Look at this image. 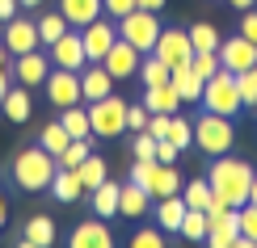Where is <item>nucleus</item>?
I'll return each mask as SVG.
<instances>
[{
  "label": "nucleus",
  "mask_w": 257,
  "mask_h": 248,
  "mask_svg": "<svg viewBox=\"0 0 257 248\" xmlns=\"http://www.w3.org/2000/svg\"><path fill=\"white\" fill-rule=\"evenodd\" d=\"M249 185H253V164L249 160H236V156H215L211 164V189L219 198H228V206H244L249 202Z\"/></svg>",
  "instance_id": "f257e3e1"
},
{
  "label": "nucleus",
  "mask_w": 257,
  "mask_h": 248,
  "mask_svg": "<svg viewBox=\"0 0 257 248\" xmlns=\"http://www.w3.org/2000/svg\"><path fill=\"white\" fill-rule=\"evenodd\" d=\"M59 160L51 152H42V147H26L17 160H13V185L26 189V193H42L51 185V177H55Z\"/></svg>",
  "instance_id": "f03ea898"
},
{
  "label": "nucleus",
  "mask_w": 257,
  "mask_h": 248,
  "mask_svg": "<svg viewBox=\"0 0 257 248\" xmlns=\"http://www.w3.org/2000/svg\"><path fill=\"white\" fill-rule=\"evenodd\" d=\"M198 105H202L207 114L236 118V114L244 110V101H240V89H236V72L219 68L215 76H207V80H202V97H198Z\"/></svg>",
  "instance_id": "7ed1b4c3"
},
{
  "label": "nucleus",
  "mask_w": 257,
  "mask_h": 248,
  "mask_svg": "<svg viewBox=\"0 0 257 248\" xmlns=\"http://www.w3.org/2000/svg\"><path fill=\"white\" fill-rule=\"evenodd\" d=\"M194 143H198L211 160L223 156V152H232V143H236V126H232V118L202 110V118L194 122Z\"/></svg>",
  "instance_id": "20e7f679"
},
{
  "label": "nucleus",
  "mask_w": 257,
  "mask_h": 248,
  "mask_svg": "<svg viewBox=\"0 0 257 248\" xmlns=\"http://www.w3.org/2000/svg\"><path fill=\"white\" fill-rule=\"evenodd\" d=\"M114 26H118V38H126V42H131V47L139 51V55H148V51L156 47L160 30H165V26H160V17L152 13V9H131V13L118 17Z\"/></svg>",
  "instance_id": "39448f33"
},
{
  "label": "nucleus",
  "mask_w": 257,
  "mask_h": 248,
  "mask_svg": "<svg viewBox=\"0 0 257 248\" xmlns=\"http://www.w3.org/2000/svg\"><path fill=\"white\" fill-rule=\"evenodd\" d=\"M89 126H93V135H101V139L122 135L126 131V101L118 93L101 97V101H89Z\"/></svg>",
  "instance_id": "423d86ee"
},
{
  "label": "nucleus",
  "mask_w": 257,
  "mask_h": 248,
  "mask_svg": "<svg viewBox=\"0 0 257 248\" xmlns=\"http://www.w3.org/2000/svg\"><path fill=\"white\" fill-rule=\"evenodd\" d=\"M80 42H84V55H89V63H101L105 51L118 42V26H114V17H93L89 26H80Z\"/></svg>",
  "instance_id": "0eeeda50"
},
{
  "label": "nucleus",
  "mask_w": 257,
  "mask_h": 248,
  "mask_svg": "<svg viewBox=\"0 0 257 248\" xmlns=\"http://www.w3.org/2000/svg\"><path fill=\"white\" fill-rule=\"evenodd\" d=\"M42 89H47V101L59 105V110L84 101V93H80V72H68V68H51L47 80H42Z\"/></svg>",
  "instance_id": "6e6552de"
},
{
  "label": "nucleus",
  "mask_w": 257,
  "mask_h": 248,
  "mask_svg": "<svg viewBox=\"0 0 257 248\" xmlns=\"http://www.w3.org/2000/svg\"><path fill=\"white\" fill-rule=\"evenodd\" d=\"M47 59L51 68H68V72H80L84 63H89V55H84V42H80V30H63V34L47 47Z\"/></svg>",
  "instance_id": "1a4fd4ad"
},
{
  "label": "nucleus",
  "mask_w": 257,
  "mask_h": 248,
  "mask_svg": "<svg viewBox=\"0 0 257 248\" xmlns=\"http://www.w3.org/2000/svg\"><path fill=\"white\" fill-rule=\"evenodd\" d=\"M0 42H5L9 55H26V51H38V21L30 17H9L5 21V34H0Z\"/></svg>",
  "instance_id": "9d476101"
},
{
  "label": "nucleus",
  "mask_w": 257,
  "mask_h": 248,
  "mask_svg": "<svg viewBox=\"0 0 257 248\" xmlns=\"http://www.w3.org/2000/svg\"><path fill=\"white\" fill-rule=\"evenodd\" d=\"M152 55H156V59H165L169 68H177V63H190V59H194L190 34H186V30H160V38H156Z\"/></svg>",
  "instance_id": "9b49d317"
},
{
  "label": "nucleus",
  "mask_w": 257,
  "mask_h": 248,
  "mask_svg": "<svg viewBox=\"0 0 257 248\" xmlns=\"http://www.w3.org/2000/svg\"><path fill=\"white\" fill-rule=\"evenodd\" d=\"M240 240V206H228L223 214L207 219V244L211 248H236Z\"/></svg>",
  "instance_id": "f8f14e48"
},
{
  "label": "nucleus",
  "mask_w": 257,
  "mask_h": 248,
  "mask_svg": "<svg viewBox=\"0 0 257 248\" xmlns=\"http://www.w3.org/2000/svg\"><path fill=\"white\" fill-rule=\"evenodd\" d=\"M139 59H144V55H139V51L131 47V42H126V38H118V42H114L110 51H105V59H101V68L110 72L114 80H131L135 72H139Z\"/></svg>",
  "instance_id": "ddd939ff"
},
{
  "label": "nucleus",
  "mask_w": 257,
  "mask_h": 248,
  "mask_svg": "<svg viewBox=\"0 0 257 248\" xmlns=\"http://www.w3.org/2000/svg\"><path fill=\"white\" fill-rule=\"evenodd\" d=\"M253 63H257V47H253L244 34L219 42V68H228V72H249Z\"/></svg>",
  "instance_id": "4468645a"
},
{
  "label": "nucleus",
  "mask_w": 257,
  "mask_h": 248,
  "mask_svg": "<svg viewBox=\"0 0 257 248\" xmlns=\"http://www.w3.org/2000/svg\"><path fill=\"white\" fill-rule=\"evenodd\" d=\"M13 80L17 84H26V89H38L42 80H47V72H51V59L42 55V51H26V55H13Z\"/></svg>",
  "instance_id": "2eb2a0df"
},
{
  "label": "nucleus",
  "mask_w": 257,
  "mask_h": 248,
  "mask_svg": "<svg viewBox=\"0 0 257 248\" xmlns=\"http://www.w3.org/2000/svg\"><path fill=\"white\" fill-rule=\"evenodd\" d=\"M114 84H118V80H114L101 63H84V68H80V93H84V101H101V97H110Z\"/></svg>",
  "instance_id": "dca6fc26"
},
{
  "label": "nucleus",
  "mask_w": 257,
  "mask_h": 248,
  "mask_svg": "<svg viewBox=\"0 0 257 248\" xmlns=\"http://www.w3.org/2000/svg\"><path fill=\"white\" fill-rule=\"evenodd\" d=\"M0 114H5L9 122H30L34 101H30V89H26V84H9L5 101H0Z\"/></svg>",
  "instance_id": "f3484780"
},
{
  "label": "nucleus",
  "mask_w": 257,
  "mask_h": 248,
  "mask_svg": "<svg viewBox=\"0 0 257 248\" xmlns=\"http://www.w3.org/2000/svg\"><path fill=\"white\" fill-rule=\"evenodd\" d=\"M72 248H114V235L110 227H105L101 219H89V223H80L76 231H72Z\"/></svg>",
  "instance_id": "a211bd4d"
},
{
  "label": "nucleus",
  "mask_w": 257,
  "mask_h": 248,
  "mask_svg": "<svg viewBox=\"0 0 257 248\" xmlns=\"http://www.w3.org/2000/svg\"><path fill=\"white\" fill-rule=\"evenodd\" d=\"M177 89H173V80H165V84H144V105H148V114H177Z\"/></svg>",
  "instance_id": "6ab92c4d"
},
{
  "label": "nucleus",
  "mask_w": 257,
  "mask_h": 248,
  "mask_svg": "<svg viewBox=\"0 0 257 248\" xmlns=\"http://www.w3.org/2000/svg\"><path fill=\"white\" fill-rule=\"evenodd\" d=\"M148 202H152V193H148L144 185H135V181L118 189V214H122V219H144Z\"/></svg>",
  "instance_id": "aec40b11"
},
{
  "label": "nucleus",
  "mask_w": 257,
  "mask_h": 248,
  "mask_svg": "<svg viewBox=\"0 0 257 248\" xmlns=\"http://www.w3.org/2000/svg\"><path fill=\"white\" fill-rule=\"evenodd\" d=\"M169 80H173V89H177L181 101H198L202 97V76L190 68V63H177V68L169 72Z\"/></svg>",
  "instance_id": "412c9836"
},
{
  "label": "nucleus",
  "mask_w": 257,
  "mask_h": 248,
  "mask_svg": "<svg viewBox=\"0 0 257 248\" xmlns=\"http://www.w3.org/2000/svg\"><path fill=\"white\" fill-rule=\"evenodd\" d=\"M59 13L68 17V26H89L93 17H101L105 9H101V0H59Z\"/></svg>",
  "instance_id": "4be33fe9"
},
{
  "label": "nucleus",
  "mask_w": 257,
  "mask_h": 248,
  "mask_svg": "<svg viewBox=\"0 0 257 248\" xmlns=\"http://www.w3.org/2000/svg\"><path fill=\"white\" fill-rule=\"evenodd\" d=\"M21 244H26V248H47V244H55V219L34 214V219L26 223V231H21Z\"/></svg>",
  "instance_id": "5701e85b"
},
{
  "label": "nucleus",
  "mask_w": 257,
  "mask_h": 248,
  "mask_svg": "<svg viewBox=\"0 0 257 248\" xmlns=\"http://www.w3.org/2000/svg\"><path fill=\"white\" fill-rule=\"evenodd\" d=\"M186 202H181V193H173V198H156V223L160 231H177L181 219H186Z\"/></svg>",
  "instance_id": "b1692460"
},
{
  "label": "nucleus",
  "mask_w": 257,
  "mask_h": 248,
  "mask_svg": "<svg viewBox=\"0 0 257 248\" xmlns=\"http://www.w3.org/2000/svg\"><path fill=\"white\" fill-rule=\"evenodd\" d=\"M51 198H55V202H76L80 198V177H76V168H55V177H51Z\"/></svg>",
  "instance_id": "393cba45"
},
{
  "label": "nucleus",
  "mask_w": 257,
  "mask_h": 248,
  "mask_svg": "<svg viewBox=\"0 0 257 248\" xmlns=\"http://www.w3.org/2000/svg\"><path fill=\"white\" fill-rule=\"evenodd\" d=\"M76 177H80V189H84V193H93L101 181H110V168H105V160H101V156H93V152H89V156L76 164Z\"/></svg>",
  "instance_id": "a878e982"
},
{
  "label": "nucleus",
  "mask_w": 257,
  "mask_h": 248,
  "mask_svg": "<svg viewBox=\"0 0 257 248\" xmlns=\"http://www.w3.org/2000/svg\"><path fill=\"white\" fill-rule=\"evenodd\" d=\"M148 193H152V198H173V193H181L177 168H173V164H160V160H156V172H152V181H148Z\"/></svg>",
  "instance_id": "bb28decb"
},
{
  "label": "nucleus",
  "mask_w": 257,
  "mask_h": 248,
  "mask_svg": "<svg viewBox=\"0 0 257 248\" xmlns=\"http://www.w3.org/2000/svg\"><path fill=\"white\" fill-rule=\"evenodd\" d=\"M118 189H122V185L101 181V185L89 193V198H93V214H97V219H114V214H118Z\"/></svg>",
  "instance_id": "cd10ccee"
},
{
  "label": "nucleus",
  "mask_w": 257,
  "mask_h": 248,
  "mask_svg": "<svg viewBox=\"0 0 257 248\" xmlns=\"http://www.w3.org/2000/svg\"><path fill=\"white\" fill-rule=\"evenodd\" d=\"M59 122H63V131H68L72 139H89V135H93V126H89V105H68Z\"/></svg>",
  "instance_id": "c85d7f7f"
},
{
  "label": "nucleus",
  "mask_w": 257,
  "mask_h": 248,
  "mask_svg": "<svg viewBox=\"0 0 257 248\" xmlns=\"http://www.w3.org/2000/svg\"><path fill=\"white\" fill-rule=\"evenodd\" d=\"M186 34H190V47L194 51H219V42H223V34L211 26V21H194Z\"/></svg>",
  "instance_id": "c756f323"
},
{
  "label": "nucleus",
  "mask_w": 257,
  "mask_h": 248,
  "mask_svg": "<svg viewBox=\"0 0 257 248\" xmlns=\"http://www.w3.org/2000/svg\"><path fill=\"white\" fill-rule=\"evenodd\" d=\"M169 72H173V68L148 51V55L139 59V72H135V76H139V84H165V80H169Z\"/></svg>",
  "instance_id": "7c9ffc66"
},
{
  "label": "nucleus",
  "mask_w": 257,
  "mask_h": 248,
  "mask_svg": "<svg viewBox=\"0 0 257 248\" xmlns=\"http://www.w3.org/2000/svg\"><path fill=\"white\" fill-rule=\"evenodd\" d=\"M63 30H72V26H68V17H63L59 9H55V13H42V17H38V42H42V47H51V42H55Z\"/></svg>",
  "instance_id": "2f4dec72"
},
{
  "label": "nucleus",
  "mask_w": 257,
  "mask_h": 248,
  "mask_svg": "<svg viewBox=\"0 0 257 248\" xmlns=\"http://www.w3.org/2000/svg\"><path fill=\"white\" fill-rule=\"evenodd\" d=\"M68 143H72V135L63 131V122H51V126H42V139H38V147H42V152L59 156V152H63Z\"/></svg>",
  "instance_id": "473e14b6"
},
{
  "label": "nucleus",
  "mask_w": 257,
  "mask_h": 248,
  "mask_svg": "<svg viewBox=\"0 0 257 248\" xmlns=\"http://www.w3.org/2000/svg\"><path fill=\"white\" fill-rule=\"evenodd\" d=\"M177 231L186 235L190 244H202V240H207V214H202V210H186V219H181Z\"/></svg>",
  "instance_id": "72a5a7b5"
},
{
  "label": "nucleus",
  "mask_w": 257,
  "mask_h": 248,
  "mask_svg": "<svg viewBox=\"0 0 257 248\" xmlns=\"http://www.w3.org/2000/svg\"><path fill=\"white\" fill-rule=\"evenodd\" d=\"M89 152H93V135H89V139H72V143L63 147V152H59L55 160H59V168H76V164H80V160L89 156Z\"/></svg>",
  "instance_id": "f704fd0d"
},
{
  "label": "nucleus",
  "mask_w": 257,
  "mask_h": 248,
  "mask_svg": "<svg viewBox=\"0 0 257 248\" xmlns=\"http://www.w3.org/2000/svg\"><path fill=\"white\" fill-rule=\"evenodd\" d=\"M165 139L177 147V152H186V147L194 143V122H186V118L173 114V122H169V135H165Z\"/></svg>",
  "instance_id": "c9c22d12"
},
{
  "label": "nucleus",
  "mask_w": 257,
  "mask_h": 248,
  "mask_svg": "<svg viewBox=\"0 0 257 248\" xmlns=\"http://www.w3.org/2000/svg\"><path fill=\"white\" fill-rule=\"evenodd\" d=\"M181 202H186L190 210H207V202H211V181H190V185L181 189Z\"/></svg>",
  "instance_id": "e433bc0d"
},
{
  "label": "nucleus",
  "mask_w": 257,
  "mask_h": 248,
  "mask_svg": "<svg viewBox=\"0 0 257 248\" xmlns=\"http://www.w3.org/2000/svg\"><path fill=\"white\" fill-rule=\"evenodd\" d=\"M236 89H240V101L249 105V110H257V72H236Z\"/></svg>",
  "instance_id": "4c0bfd02"
},
{
  "label": "nucleus",
  "mask_w": 257,
  "mask_h": 248,
  "mask_svg": "<svg viewBox=\"0 0 257 248\" xmlns=\"http://www.w3.org/2000/svg\"><path fill=\"white\" fill-rule=\"evenodd\" d=\"M131 156H135V160H156V139L148 135V131H135V139H131Z\"/></svg>",
  "instance_id": "58836bf2"
},
{
  "label": "nucleus",
  "mask_w": 257,
  "mask_h": 248,
  "mask_svg": "<svg viewBox=\"0 0 257 248\" xmlns=\"http://www.w3.org/2000/svg\"><path fill=\"white\" fill-rule=\"evenodd\" d=\"M240 235L249 244H257V202H244L240 206Z\"/></svg>",
  "instance_id": "ea45409f"
},
{
  "label": "nucleus",
  "mask_w": 257,
  "mask_h": 248,
  "mask_svg": "<svg viewBox=\"0 0 257 248\" xmlns=\"http://www.w3.org/2000/svg\"><path fill=\"white\" fill-rule=\"evenodd\" d=\"M169 122H173V114H148V126H144V131L152 135V139H165V135H169Z\"/></svg>",
  "instance_id": "a19ab883"
},
{
  "label": "nucleus",
  "mask_w": 257,
  "mask_h": 248,
  "mask_svg": "<svg viewBox=\"0 0 257 248\" xmlns=\"http://www.w3.org/2000/svg\"><path fill=\"white\" fill-rule=\"evenodd\" d=\"M144 126H148V105L126 101V131H144Z\"/></svg>",
  "instance_id": "79ce46f5"
},
{
  "label": "nucleus",
  "mask_w": 257,
  "mask_h": 248,
  "mask_svg": "<svg viewBox=\"0 0 257 248\" xmlns=\"http://www.w3.org/2000/svg\"><path fill=\"white\" fill-rule=\"evenodd\" d=\"M101 9H105V17L118 21V17H126V13L135 9V0H101Z\"/></svg>",
  "instance_id": "37998d69"
},
{
  "label": "nucleus",
  "mask_w": 257,
  "mask_h": 248,
  "mask_svg": "<svg viewBox=\"0 0 257 248\" xmlns=\"http://www.w3.org/2000/svg\"><path fill=\"white\" fill-rule=\"evenodd\" d=\"M160 244H165L160 231H135L131 235V248H160Z\"/></svg>",
  "instance_id": "c03bdc74"
},
{
  "label": "nucleus",
  "mask_w": 257,
  "mask_h": 248,
  "mask_svg": "<svg viewBox=\"0 0 257 248\" xmlns=\"http://www.w3.org/2000/svg\"><path fill=\"white\" fill-rule=\"evenodd\" d=\"M9 76H13V63H9V51H5V42H0V101H5V93H9Z\"/></svg>",
  "instance_id": "a18cd8bd"
},
{
  "label": "nucleus",
  "mask_w": 257,
  "mask_h": 248,
  "mask_svg": "<svg viewBox=\"0 0 257 248\" xmlns=\"http://www.w3.org/2000/svg\"><path fill=\"white\" fill-rule=\"evenodd\" d=\"M240 34L257 47V9H244V17H240Z\"/></svg>",
  "instance_id": "49530a36"
},
{
  "label": "nucleus",
  "mask_w": 257,
  "mask_h": 248,
  "mask_svg": "<svg viewBox=\"0 0 257 248\" xmlns=\"http://www.w3.org/2000/svg\"><path fill=\"white\" fill-rule=\"evenodd\" d=\"M156 160H160V164H173V160H177V147L169 143V139H156Z\"/></svg>",
  "instance_id": "de8ad7c7"
},
{
  "label": "nucleus",
  "mask_w": 257,
  "mask_h": 248,
  "mask_svg": "<svg viewBox=\"0 0 257 248\" xmlns=\"http://www.w3.org/2000/svg\"><path fill=\"white\" fill-rule=\"evenodd\" d=\"M17 9H21L17 0H0V26H5L9 17H17Z\"/></svg>",
  "instance_id": "09e8293b"
},
{
  "label": "nucleus",
  "mask_w": 257,
  "mask_h": 248,
  "mask_svg": "<svg viewBox=\"0 0 257 248\" xmlns=\"http://www.w3.org/2000/svg\"><path fill=\"white\" fill-rule=\"evenodd\" d=\"M135 9H152V13H160V9H165V0H135Z\"/></svg>",
  "instance_id": "8fccbe9b"
},
{
  "label": "nucleus",
  "mask_w": 257,
  "mask_h": 248,
  "mask_svg": "<svg viewBox=\"0 0 257 248\" xmlns=\"http://www.w3.org/2000/svg\"><path fill=\"white\" fill-rule=\"evenodd\" d=\"M228 5H232V9H240V13H244V9H253L257 0H228Z\"/></svg>",
  "instance_id": "3c124183"
},
{
  "label": "nucleus",
  "mask_w": 257,
  "mask_h": 248,
  "mask_svg": "<svg viewBox=\"0 0 257 248\" xmlns=\"http://www.w3.org/2000/svg\"><path fill=\"white\" fill-rule=\"evenodd\" d=\"M5 223H9V202L0 198V227H5Z\"/></svg>",
  "instance_id": "603ef678"
},
{
  "label": "nucleus",
  "mask_w": 257,
  "mask_h": 248,
  "mask_svg": "<svg viewBox=\"0 0 257 248\" xmlns=\"http://www.w3.org/2000/svg\"><path fill=\"white\" fill-rule=\"evenodd\" d=\"M249 202H257V168H253V185H249Z\"/></svg>",
  "instance_id": "864d4df0"
},
{
  "label": "nucleus",
  "mask_w": 257,
  "mask_h": 248,
  "mask_svg": "<svg viewBox=\"0 0 257 248\" xmlns=\"http://www.w3.org/2000/svg\"><path fill=\"white\" fill-rule=\"evenodd\" d=\"M17 5H26V9H38V5H42V0H17Z\"/></svg>",
  "instance_id": "5fc2aeb1"
},
{
  "label": "nucleus",
  "mask_w": 257,
  "mask_h": 248,
  "mask_svg": "<svg viewBox=\"0 0 257 248\" xmlns=\"http://www.w3.org/2000/svg\"><path fill=\"white\" fill-rule=\"evenodd\" d=\"M253 72H257V63H253Z\"/></svg>",
  "instance_id": "6e6d98bb"
}]
</instances>
